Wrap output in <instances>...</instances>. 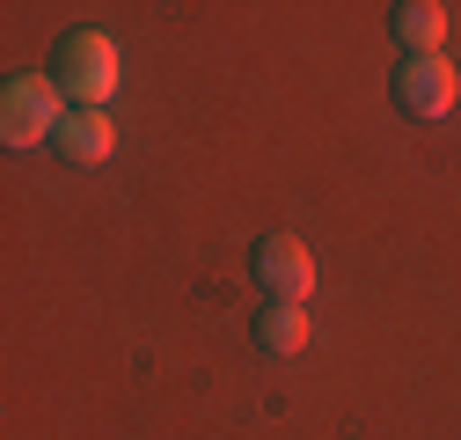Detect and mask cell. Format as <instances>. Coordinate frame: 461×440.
I'll return each mask as SVG.
<instances>
[{"label": "cell", "mask_w": 461, "mask_h": 440, "mask_svg": "<svg viewBox=\"0 0 461 440\" xmlns=\"http://www.w3.org/2000/svg\"><path fill=\"white\" fill-rule=\"evenodd\" d=\"M51 81L67 88L74 110H110V96H118V81H125V60H118V44H110L103 30H74L59 44V60H51Z\"/></svg>", "instance_id": "cell-1"}, {"label": "cell", "mask_w": 461, "mask_h": 440, "mask_svg": "<svg viewBox=\"0 0 461 440\" xmlns=\"http://www.w3.org/2000/svg\"><path fill=\"white\" fill-rule=\"evenodd\" d=\"M67 110L74 103L51 74H8V88H0V140L8 147H44V140H59Z\"/></svg>", "instance_id": "cell-2"}, {"label": "cell", "mask_w": 461, "mask_h": 440, "mask_svg": "<svg viewBox=\"0 0 461 440\" xmlns=\"http://www.w3.org/2000/svg\"><path fill=\"white\" fill-rule=\"evenodd\" d=\"M388 96H395V110H402V118L439 125V118H454V103H461V74H454V60H447V51H425V60H402V67H395Z\"/></svg>", "instance_id": "cell-3"}, {"label": "cell", "mask_w": 461, "mask_h": 440, "mask_svg": "<svg viewBox=\"0 0 461 440\" xmlns=\"http://www.w3.org/2000/svg\"><path fill=\"white\" fill-rule=\"evenodd\" d=\"M249 271H257V287H264V301H308L315 294V257H308V243L301 235H264L257 250H249Z\"/></svg>", "instance_id": "cell-4"}, {"label": "cell", "mask_w": 461, "mask_h": 440, "mask_svg": "<svg viewBox=\"0 0 461 440\" xmlns=\"http://www.w3.org/2000/svg\"><path fill=\"white\" fill-rule=\"evenodd\" d=\"M51 154L74 161V170H103L110 154H118V125H110V110H67L59 140H51Z\"/></svg>", "instance_id": "cell-5"}, {"label": "cell", "mask_w": 461, "mask_h": 440, "mask_svg": "<svg viewBox=\"0 0 461 440\" xmlns=\"http://www.w3.org/2000/svg\"><path fill=\"white\" fill-rule=\"evenodd\" d=\"M388 30L402 44V60H425V51L447 44V8H439V0H402V8L388 15Z\"/></svg>", "instance_id": "cell-6"}, {"label": "cell", "mask_w": 461, "mask_h": 440, "mask_svg": "<svg viewBox=\"0 0 461 440\" xmlns=\"http://www.w3.org/2000/svg\"><path fill=\"white\" fill-rule=\"evenodd\" d=\"M301 345H308V308H294V301H264V308H257V353L294 360Z\"/></svg>", "instance_id": "cell-7"}]
</instances>
